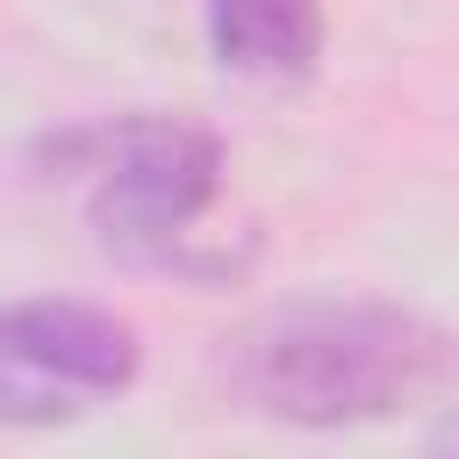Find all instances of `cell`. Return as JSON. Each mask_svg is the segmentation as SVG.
Returning <instances> with one entry per match:
<instances>
[{
	"label": "cell",
	"instance_id": "5b68a950",
	"mask_svg": "<svg viewBox=\"0 0 459 459\" xmlns=\"http://www.w3.org/2000/svg\"><path fill=\"white\" fill-rule=\"evenodd\" d=\"M437 445H459V416H452V423H445V430H437Z\"/></svg>",
	"mask_w": 459,
	"mask_h": 459
},
{
	"label": "cell",
	"instance_id": "277c9868",
	"mask_svg": "<svg viewBox=\"0 0 459 459\" xmlns=\"http://www.w3.org/2000/svg\"><path fill=\"white\" fill-rule=\"evenodd\" d=\"M208 50L265 86L308 79L323 57V0H208Z\"/></svg>",
	"mask_w": 459,
	"mask_h": 459
},
{
	"label": "cell",
	"instance_id": "3957f363",
	"mask_svg": "<svg viewBox=\"0 0 459 459\" xmlns=\"http://www.w3.org/2000/svg\"><path fill=\"white\" fill-rule=\"evenodd\" d=\"M136 380V330L93 301L0 308V423H65Z\"/></svg>",
	"mask_w": 459,
	"mask_h": 459
},
{
	"label": "cell",
	"instance_id": "7a4b0ae2",
	"mask_svg": "<svg viewBox=\"0 0 459 459\" xmlns=\"http://www.w3.org/2000/svg\"><path fill=\"white\" fill-rule=\"evenodd\" d=\"M36 165L43 179L86 201V222L115 251H136L158 265H194L186 237L222 194V143L179 115H108V122L43 136Z\"/></svg>",
	"mask_w": 459,
	"mask_h": 459
},
{
	"label": "cell",
	"instance_id": "6da1fadb",
	"mask_svg": "<svg viewBox=\"0 0 459 459\" xmlns=\"http://www.w3.org/2000/svg\"><path fill=\"white\" fill-rule=\"evenodd\" d=\"M445 330L394 301H294L230 344V387L280 423H373L445 380Z\"/></svg>",
	"mask_w": 459,
	"mask_h": 459
}]
</instances>
